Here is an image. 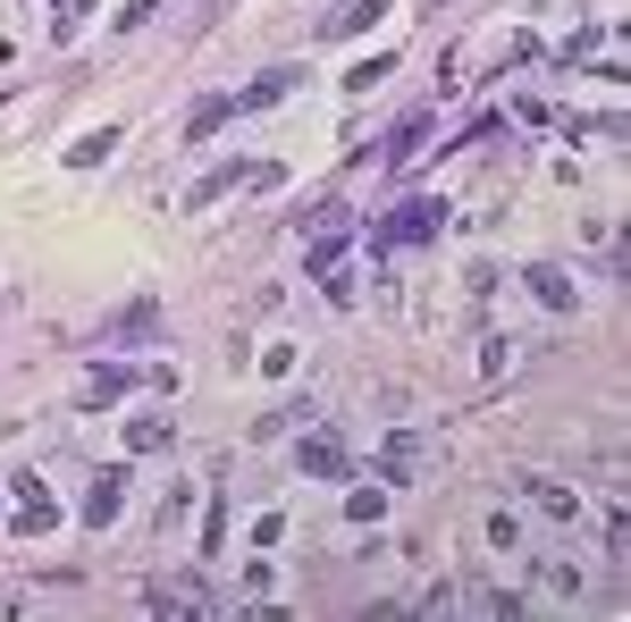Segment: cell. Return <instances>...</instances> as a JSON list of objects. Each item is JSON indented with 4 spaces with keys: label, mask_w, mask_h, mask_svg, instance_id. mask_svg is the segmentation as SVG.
Here are the masks:
<instances>
[{
    "label": "cell",
    "mask_w": 631,
    "mask_h": 622,
    "mask_svg": "<svg viewBox=\"0 0 631 622\" xmlns=\"http://www.w3.org/2000/svg\"><path fill=\"white\" fill-rule=\"evenodd\" d=\"M144 606H152V614H220V606H211V589H202V581H152V589H144Z\"/></svg>",
    "instance_id": "6da1fadb"
},
{
    "label": "cell",
    "mask_w": 631,
    "mask_h": 622,
    "mask_svg": "<svg viewBox=\"0 0 631 622\" xmlns=\"http://www.w3.org/2000/svg\"><path fill=\"white\" fill-rule=\"evenodd\" d=\"M119 513H126V463H110L94 480V497H85V530H110Z\"/></svg>",
    "instance_id": "7a4b0ae2"
},
{
    "label": "cell",
    "mask_w": 631,
    "mask_h": 622,
    "mask_svg": "<svg viewBox=\"0 0 631 622\" xmlns=\"http://www.w3.org/2000/svg\"><path fill=\"white\" fill-rule=\"evenodd\" d=\"M522 286H531L547 311H572V303H581V295H572V278L556 270V261H531V270H522Z\"/></svg>",
    "instance_id": "3957f363"
},
{
    "label": "cell",
    "mask_w": 631,
    "mask_h": 622,
    "mask_svg": "<svg viewBox=\"0 0 631 622\" xmlns=\"http://www.w3.org/2000/svg\"><path fill=\"white\" fill-rule=\"evenodd\" d=\"M286 94H295V67H261L245 94H236V110H279Z\"/></svg>",
    "instance_id": "277c9868"
},
{
    "label": "cell",
    "mask_w": 631,
    "mask_h": 622,
    "mask_svg": "<svg viewBox=\"0 0 631 622\" xmlns=\"http://www.w3.org/2000/svg\"><path fill=\"white\" fill-rule=\"evenodd\" d=\"M295 463H304V471H312V480H346V446H337V437H304V455H295Z\"/></svg>",
    "instance_id": "5b68a950"
},
{
    "label": "cell",
    "mask_w": 631,
    "mask_h": 622,
    "mask_svg": "<svg viewBox=\"0 0 631 622\" xmlns=\"http://www.w3.org/2000/svg\"><path fill=\"white\" fill-rule=\"evenodd\" d=\"M371 26H387V0H354V9H337V17H329V42H346V34H371Z\"/></svg>",
    "instance_id": "8992f818"
},
{
    "label": "cell",
    "mask_w": 631,
    "mask_h": 622,
    "mask_svg": "<svg viewBox=\"0 0 631 622\" xmlns=\"http://www.w3.org/2000/svg\"><path fill=\"white\" fill-rule=\"evenodd\" d=\"M126 387H135V371H126V362H101V371L76 387V405H119Z\"/></svg>",
    "instance_id": "52a82bcc"
},
{
    "label": "cell",
    "mask_w": 631,
    "mask_h": 622,
    "mask_svg": "<svg viewBox=\"0 0 631 622\" xmlns=\"http://www.w3.org/2000/svg\"><path fill=\"white\" fill-rule=\"evenodd\" d=\"M227 119H236V94H211V101H194V110H186V144H202V135H220Z\"/></svg>",
    "instance_id": "ba28073f"
},
{
    "label": "cell",
    "mask_w": 631,
    "mask_h": 622,
    "mask_svg": "<svg viewBox=\"0 0 631 622\" xmlns=\"http://www.w3.org/2000/svg\"><path fill=\"white\" fill-rule=\"evenodd\" d=\"M430 227H438V202H412V211H396L379 227V245H412V236H430Z\"/></svg>",
    "instance_id": "9c48e42d"
},
{
    "label": "cell",
    "mask_w": 631,
    "mask_h": 622,
    "mask_svg": "<svg viewBox=\"0 0 631 622\" xmlns=\"http://www.w3.org/2000/svg\"><path fill=\"white\" fill-rule=\"evenodd\" d=\"M522 497H539V513H547V522H572V513H581V497H572L565 480H522Z\"/></svg>",
    "instance_id": "30bf717a"
},
{
    "label": "cell",
    "mask_w": 631,
    "mask_h": 622,
    "mask_svg": "<svg viewBox=\"0 0 631 622\" xmlns=\"http://www.w3.org/2000/svg\"><path fill=\"white\" fill-rule=\"evenodd\" d=\"M236 186H252V169H245V160H227V169H211V177H202V186L186 194V211H202V202H220V194H236Z\"/></svg>",
    "instance_id": "8fae6325"
},
{
    "label": "cell",
    "mask_w": 631,
    "mask_h": 622,
    "mask_svg": "<svg viewBox=\"0 0 631 622\" xmlns=\"http://www.w3.org/2000/svg\"><path fill=\"white\" fill-rule=\"evenodd\" d=\"M412 455H421V446H412V430H396V437H387V463H379V488H405V480H412Z\"/></svg>",
    "instance_id": "7c38bea8"
},
{
    "label": "cell",
    "mask_w": 631,
    "mask_h": 622,
    "mask_svg": "<svg viewBox=\"0 0 631 622\" xmlns=\"http://www.w3.org/2000/svg\"><path fill=\"white\" fill-rule=\"evenodd\" d=\"M110 152H119V126H94L85 144H67V169H101Z\"/></svg>",
    "instance_id": "4fadbf2b"
},
{
    "label": "cell",
    "mask_w": 631,
    "mask_h": 622,
    "mask_svg": "<svg viewBox=\"0 0 631 622\" xmlns=\"http://www.w3.org/2000/svg\"><path fill=\"white\" fill-rule=\"evenodd\" d=\"M126 446H135V455L169 446V421H160V412H135V421H126Z\"/></svg>",
    "instance_id": "5bb4252c"
},
{
    "label": "cell",
    "mask_w": 631,
    "mask_h": 622,
    "mask_svg": "<svg viewBox=\"0 0 631 622\" xmlns=\"http://www.w3.org/2000/svg\"><path fill=\"white\" fill-rule=\"evenodd\" d=\"M387 76H396V51H379V60H362V67L346 76V94H379Z\"/></svg>",
    "instance_id": "9a60e30c"
},
{
    "label": "cell",
    "mask_w": 631,
    "mask_h": 622,
    "mask_svg": "<svg viewBox=\"0 0 631 622\" xmlns=\"http://www.w3.org/2000/svg\"><path fill=\"white\" fill-rule=\"evenodd\" d=\"M152 328H160V303H126L110 337H126V345H135V337H152Z\"/></svg>",
    "instance_id": "2e32d148"
},
{
    "label": "cell",
    "mask_w": 631,
    "mask_h": 622,
    "mask_svg": "<svg viewBox=\"0 0 631 622\" xmlns=\"http://www.w3.org/2000/svg\"><path fill=\"white\" fill-rule=\"evenodd\" d=\"M304 252H312V270H337V261H346V236L320 227V236H304Z\"/></svg>",
    "instance_id": "e0dca14e"
},
{
    "label": "cell",
    "mask_w": 631,
    "mask_h": 622,
    "mask_svg": "<svg viewBox=\"0 0 631 622\" xmlns=\"http://www.w3.org/2000/svg\"><path fill=\"white\" fill-rule=\"evenodd\" d=\"M337 219H346V211H337V194H320V202H304V211H295V227L312 236V227H337Z\"/></svg>",
    "instance_id": "ac0fdd59"
},
{
    "label": "cell",
    "mask_w": 631,
    "mask_h": 622,
    "mask_svg": "<svg viewBox=\"0 0 631 622\" xmlns=\"http://www.w3.org/2000/svg\"><path fill=\"white\" fill-rule=\"evenodd\" d=\"M379 505H387V488H354L346 513H354V522H379Z\"/></svg>",
    "instance_id": "d6986e66"
},
{
    "label": "cell",
    "mask_w": 631,
    "mask_h": 622,
    "mask_svg": "<svg viewBox=\"0 0 631 622\" xmlns=\"http://www.w3.org/2000/svg\"><path fill=\"white\" fill-rule=\"evenodd\" d=\"M598 42H606V26H581V34H572V42H565V60L581 67V60H590V51H598Z\"/></svg>",
    "instance_id": "ffe728a7"
},
{
    "label": "cell",
    "mask_w": 631,
    "mask_h": 622,
    "mask_svg": "<svg viewBox=\"0 0 631 622\" xmlns=\"http://www.w3.org/2000/svg\"><path fill=\"white\" fill-rule=\"evenodd\" d=\"M152 9H169V0H126V9H119V34H135L144 17H152Z\"/></svg>",
    "instance_id": "44dd1931"
},
{
    "label": "cell",
    "mask_w": 631,
    "mask_h": 622,
    "mask_svg": "<svg viewBox=\"0 0 631 622\" xmlns=\"http://www.w3.org/2000/svg\"><path fill=\"white\" fill-rule=\"evenodd\" d=\"M0 614H9V597H0Z\"/></svg>",
    "instance_id": "7402d4cb"
},
{
    "label": "cell",
    "mask_w": 631,
    "mask_h": 622,
    "mask_svg": "<svg viewBox=\"0 0 631 622\" xmlns=\"http://www.w3.org/2000/svg\"><path fill=\"white\" fill-rule=\"evenodd\" d=\"M438 9H446V0H438Z\"/></svg>",
    "instance_id": "603a6c76"
}]
</instances>
